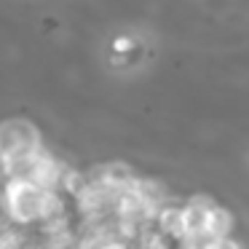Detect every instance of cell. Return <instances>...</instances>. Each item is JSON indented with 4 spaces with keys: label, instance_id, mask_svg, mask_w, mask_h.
Segmentation results:
<instances>
[{
    "label": "cell",
    "instance_id": "6da1fadb",
    "mask_svg": "<svg viewBox=\"0 0 249 249\" xmlns=\"http://www.w3.org/2000/svg\"><path fill=\"white\" fill-rule=\"evenodd\" d=\"M8 201L14 228H40L46 222L65 220V198L62 193H46L30 179H8L0 185Z\"/></svg>",
    "mask_w": 249,
    "mask_h": 249
},
{
    "label": "cell",
    "instance_id": "7a4b0ae2",
    "mask_svg": "<svg viewBox=\"0 0 249 249\" xmlns=\"http://www.w3.org/2000/svg\"><path fill=\"white\" fill-rule=\"evenodd\" d=\"M43 150L40 129L27 118H6L0 121V169L3 182L8 179H24L30 163Z\"/></svg>",
    "mask_w": 249,
    "mask_h": 249
},
{
    "label": "cell",
    "instance_id": "3957f363",
    "mask_svg": "<svg viewBox=\"0 0 249 249\" xmlns=\"http://www.w3.org/2000/svg\"><path fill=\"white\" fill-rule=\"evenodd\" d=\"M214 209L212 201L206 198H193L188 206H182V231L185 238H201L206 236V222H209V212Z\"/></svg>",
    "mask_w": 249,
    "mask_h": 249
},
{
    "label": "cell",
    "instance_id": "277c9868",
    "mask_svg": "<svg viewBox=\"0 0 249 249\" xmlns=\"http://www.w3.org/2000/svg\"><path fill=\"white\" fill-rule=\"evenodd\" d=\"M231 214H228L225 209H220V206H214V209L209 212V222H206V236L209 238H228V233H231Z\"/></svg>",
    "mask_w": 249,
    "mask_h": 249
},
{
    "label": "cell",
    "instance_id": "5b68a950",
    "mask_svg": "<svg viewBox=\"0 0 249 249\" xmlns=\"http://www.w3.org/2000/svg\"><path fill=\"white\" fill-rule=\"evenodd\" d=\"M8 228H14V222H11V212H8L6 193H3V188H0V233L8 231Z\"/></svg>",
    "mask_w": 249,
    "mask_h": 249
}]
</instances>
